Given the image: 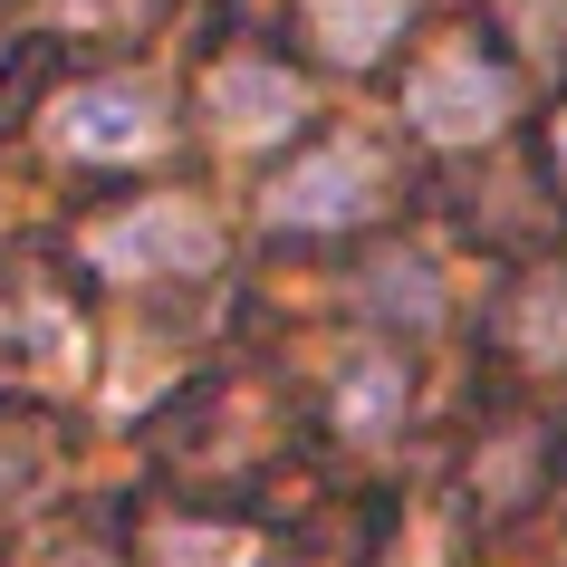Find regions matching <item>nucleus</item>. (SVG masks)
Returning a JSON list of instances; mask_svg holds the SVG:
<instances>
[{"label":"nucleus","mask_w":567,"mask_h":567,"mask_svg":"<svg viewBox=\"0 0 567 567\" xmlns=\"http://www.w3.org/2000/svg\"><path fill=\"white\" fill-rule=\"evenodd\" d=\"M87 260L116 269V279H193V269L221 260V221L203 203H135L87 240Z\"/></svg>","instance_id":"nucleus-1"},{"label":"nucleus","mask_w":567,"mask_h":567,"mask_svg":"<svg viewBox=\"0 0 567 567\" xmlns=\"http://www.w3.org/2000/svg\"><path fill=\"white\" fill-rule=\"evenodd\" d=\"M404 116L433 135V145H481V135H501L509 116V78L481 49H433L414 68V87H404Z\"/></svg>","instance_id":"nucleus-2"},{"label":"nucleus","mask_w":567,"mask_h":567,"mask_svg":"<svg viewBox=\"0 0 567 567\" xmlns=\"http://www.w3.org/2000/svg\"><path fill=\"white\" fill-rule=\"evenodd\" d=\"M365 212H375V145H357V135H337L328 154H308V164H289L269 183V221L279 231H347Z\"/></svg>","instance_id":"nucleus-3"},{"label":"nucleus","mask_w":567,"mask_h":567,"mask_svg":"<svg viewBox=\"0 0 567 567\" xmlns=\"http://www.w3.org/2000/svg\"><path fill=\"white\" fill-rule=\"evenodd\" d=\"M203 116L221 145H269V135H289V125L308 116V96L289 68H269V59H231V68H212V87H203Z\"/></svg>","instance_id":"nucleus-4"},{"label":"nucleus","mask_w":567,"mask_h":567,"mask_svg":"<svg viewBox=\"0 0 567 567\" xmlns=\"http://www.w3.org/2000/svg\"><path fill=\"white\" fill-rule=\"evenodd\" d=\"M49 135H59L68 154H96V164H135V154H154L164 125H154L145 87H78V96H59Z\"/></svg>","instance_id":"nucleus-5"},{"label":"nucleus","mask_w":567,"mask_h":567,"mask_svg":"<svg viewBox=\"0 0 567 567\" xmlns=\"http://www.w3.org/2000/svg\"><path fill=\"white\" fill-rule=\"evenodd\" d=\"M404 10H414V0H308V20H318V49H328L337 68L385 59V39L404 30Z\"/></svg>","instance_id":"nucleus-6"},{"label":"nucleus","mask_w":567,"mask_h":567,"mask_svg":"<svg viewBox=\"0 0 567 567\" xmlns=\"http://www.w3.org/2000/svg\"><path fill=\"white\" fill-rule=\"evenodd\" d=\"M337 414H347V433H385V423L404 414V365L394 357H357L347 375H337Z\"/></svg>","instance_id":"nucleus-7"},{"label":"nucleus","mask_w":567,"mask_h":567,"mask_svg":"<svg viewBox=\"0 0 567 567\" xmlns=\"http://www.w3.org/2000/svg\"><path fill=\"white\" fill-rule=\"evenodd\" d=\"M375 308H385V318H414V328H433V318H443V279H433V260H423V250H394V260H375Z\"/></svg>","instance_id":"nucleus-8"},{"label":"nucleus","mask_w":567,"mask_h":567,"mask_svg":"<svg viewBox=\"0 0 567 567\" xmlns=\"http://www.w3.org/2000/svg\"><path fill=\"white\" fill-rule=\"evenodd\" d=\"M519 347H529L538 365L567 357V279H538L529 299H519Z\"/></svg>","instance_id":"nucleus-9"},{"label":"nucleus","mask_w":567,"mask_h":567,"mask_svg":"<svg viewBox=\"0 0 567 567\" xmlns=\"http://www.w3.org/2000/svg\"><path fill=\"white\" fill-rule=\"evenodd\" d=\"M164 567H250V538H221V529H164Z\"/></svg>","instance_id":"nucleus-10"},{"label":"nucleus","mask_w":567,"mask_h":567,"mask_svg":"<svg viewBox=\"0 0 567 567\" xmlns=\"http://www.w3.org/2000/svg\"><path fill=\"white\" fill-rule=\"evenodd\" d=\"M10 491H20V452L0 443V501H10Z\"/></svg>","instance_id":"nucleus-11"},{"label":"nucleus","mask_w":567,"mask_h":567,"mask_svg":"<svg viewBox=\"0 0 567 567\" xmlns=\"http://www.w3.org/2000/svg\"><path fill=\"white\" fill-rule=\"evenodd\" d=\"M558 174H567V116H558Z\"/></svg>","instance_id":"nucleus-12"}]
</instances>
